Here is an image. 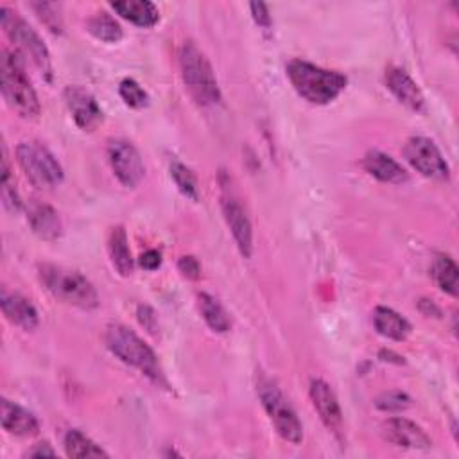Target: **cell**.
Returning a JSON list of instances; mask_svg holds the SVG:
<instances>
[{
	"label": "cell",
	"instance_id": "6da1fadb",
	"mask_svg": "<svg viewBox=\"0 0 459 459\" xmlns=\"http://www.w3.org/2000/svg\"><path fill=\"white\" fill-rule=\"evenodd\" d=\"M285 70L298 95L310 104H328L346 88V77L341 72L326 70L303 59H290Z\"/></svg>",
	"mask_w": 459,
	"mask_h": 459
},
{
	"label": "cell",
	"instance_id": "7a4b0ae2",
	"mask_svg": "<svg viewBox=\"0 0 459 459\" xmlns=\"http://www.w3.org/2000/svg\"><path fill=\"white\" fill-rule=\"evenodd\" d=\"M104 342L108 350L124 364L136 368L140 373H143L156 384H165L163 371L160 368L156 353L131 328L120 323L108 325L104 332Z\"/></svg>",
	"mask_w": 459,
	"mask_h": 459
},
{
	"label": "cell",
	"instance_id": "3957f363",
	"mask_svg": "<svg viewBox=\"0 0 459 459\" xmlns=\"http://www.w3.org/2000/svg\"><path fill=\"white\" fill-rule=\"evenodd\" d=\"M39 280L45 289L59 301L91 310L99 307V294L91 281L75 269L63 265L43 264L39 267Z\"/></svg>",
	"mask_w": 459,
	"mask_h": 459
},
{
	"label": "cell",
	"instance_id": "277c9868",
	"mask_svg": "<svg viewBox=\"0 0 459 459\" xmlns=\"http://www.w3.org/2000/svg\"><path fill=\"white\" fill-rule=\"evenodd\" d=\"M0 77H2V95L7 106L16 111L22 118H38L39 100L25 74L23 61L20 54L4 50L0 59Z\"/></svg>",
	"mask_w": 459,
	"mask_h": 459
},
{
	"label": "cell",
	"instance_id": "5b68a950",
	"mask_svg": "<svg viewBox=\"0 0 459 459\" xmlns=\"http://www.w3.org/2000/svg\"><path fill=\"white\" fill-rule=\"evenodd\" d=\"M179 68L185 88L199 106H212L221 100V90L213 68L195 43H183L179 50Z\"/></svg>",
	"mask_w": 459,
	"mask_h": 459
},
{
	"label": "cell",
	"instance_id": "8992f818",
	"mask_svg": "<svg viewBox=\"0 0 459 459\" xmlns=\"http://www.w3.org/2000/svg\"><path fill=\"white\" fill-rule=\"evenodd\" d=\"M0 23L9 39L18 47L22 54L30 57V61L36 65L39 74L47 82H52L54 68L50 61V52L39 34L23 20L18 16V13L11 11L9 7H0Z\"/></svg>",
	"mask_w": 459,
	"mask_h": 459
},
{
	"label": "cell",
	"instance_id": "52a82bcc",
	"mask_svg": "<svg viewBox=\"0 0 459 459\" xmlns=\"http://www.w3.org/2000/svg\"><path fill=\"white\" fill-rule=\"evenodd\" d=\"M16 160L25 178L41 190H50L63 181V167L41 142L27 140L16 147Z\"/></svg>",
	"mask_w": 459,
	"mask_h": 459
},
{
	"label": "cell",
	"instance_id": "ba28073f",
	"mask_svg": "<svg viewBox=\"0 0 459 459\" xmlns=\"http://www.w3.org/2000/svg\"><path fill=\"white\" fill-rule=\"evenodd\" d=\"M256 393L260 398V403L276 429V432L289 443L298 445L303 439V425L285 398V394L280 391V387L269 380V378H260L256 384Z\"/></svg>",
	"mask_w": 459,
	"mask_h": 459
},
{
	"label": "cell",
	"instance_id": "9c48e42d",
	"mask_svg": "<svg viewBox=\"0 0 459 459\" xmlns=\"http://www.w3.org/2000/svg\"><path fill=\"white\" fill-rule=\"evenodd\" d=\"M221 210L224 221L233 235V240L244 258H249L253 253V228L246 210L242 208L240 201L237 199L235 192L230 188V178L221 174Z\"/></svg>",
	"mask_w": 459,
	"mask_h": 459
},
{
	"label": "cell",
	"instance_id": "30bf717a",
	"mask_svg": "<svg viewBox=\"0 0 459 459\" xmlns=\"http://www.w3.org/2000/svg\"><path fill=\"white\" fill-rule=\"evenodd\" d=\"M403 156L412 165V169L429 179L445 181L450 176L448 163L445 161L441 151L432 140L425 136L409 138L403 145Z\"/></svg>",
	"mask_w": 459,
	"mask_h": 459
},
{
	"label": "cell",
	"instance_id": "8fae6325",
	"mask_svg": "<svg viewBox=\"0 0 459 459\" xmlns=\"http://www.w3.org/2000/svg\"><path fill=\"white\" fill-rule=\"evenodd\" d=\"M108 160L113 174L124 186L134 188L143 179L145 167L140 152L131 142L120 138L111 140L108 143Z\"/></svg>",
	"mask_w": 459,
	"mask_h": 459
},
{
	"label": "cell",
	"instance_id": "7c38bea8",
	"mask_svg": "<svg viewBox=\"0 0 459 459\" xmlns=\"http://www.w3.org/2000/svg\"><path fill=\"white\" fill-rule=\"evenodd\" d=\"M63 97L77 127L82 131H93L102 124V109L88 90L81 86H66Z\"/></svg>",
	"mask_w": 459,
	"mask_h": 459
},
{
	"label": "cell",
	"instance_id": "4fadbf2b",
	"mask_svg": "<svg viewBox=\"0 0 459 459\" xmlns=\"http://www.w3.org/2000/svg\"><path fill=\"white\" fill-rule=\"evenodd\" d=\"M308 393H310L312 405L317 411L325 427L328 430H332L337 437H341V434H342V411H341V405H339L337 396L332 391V387L321 378H312Z\"/></svg>",
	"mask_w": 459,
	"mask_h": 459
},
{
	"label": "cell",
	"instance_id": "5bb4252c",
	"mask_svg": "<svg viewBox=\"0 0 459 459\" xmlns=\"http://www.w3.org/2000/svg\"><path fill=\"white\" fill-rule=\"evenodd\" d=\"M382 429L384 437L396 446L414 450H427L432 446V439L427 436V432L407 418H389Z\"/></svg>",
	"mask_w": 459,
	"mask_h": 459
},
{
	"label": "cell",
	"instance_id": "9a60e30c",
	"mask_svg": "<svg viewBox=\"0 0 459 459\" xmlns=\"http://www.w3.org/2000/svg\"><path fill=\"white\" fill-rule=\"evenodd\" d=\"M387 90L409 109L412 111H423L425 99L420 90V86L412 81V77L398 66H389L384 75Z\"/></svg>",
	"mask_w": 459,
	"mask_h": 459
},
{
	"label": "cell",
	"instance_id": "2e32d148",
	"mask_svg": "<svg viewBox=\"0 0 459 459\" xmlns=\"http://www.w3.org/2000/svg\"><path fill=\"white\" fill-rule=\"evenodd\" d=\"M0 305H2L4 316L9 323L20 326L25 332H30L38 326L39 316H38L36 307L30 303V299L22 296L20 292H9L4 289Z\"/></svg>",
	"mask_w": 459,
	"mask_h": 459
},
{
	"label": "cell",
	"instance_id": "e0dca14e",
	"mask_svg": "<svg viewBox=\"0 0 459 459\" xmlns=\"http://www.w3.org/2000/svg\"><path fill=\"white\" fill-rule=\"evenodd\" d=\"M0 420H2L4 430L14 436H34L39 432L38 418L30 411L23 409L22 405L7 398H2Z\"/></svg>",
	"mask_w": 459,
	"mask_h": 459
},
{
	"label": "cell",
	"instance_id": "ac0fdd59",
	"mask_svg": "<svg viewBox=\"0 0 459 459\" xmlns=\"http://www.w3.org/2000/svg\"><path fill=\"white\" fill-rule=\"evenodd\" d=\"M362 165L369 176L382 183H403L409 179L407 170L394 158L377 149L366 152Z\"/></svg>",
	"mask_w": 459,
	"mask_h": 459
},
{
	"label": "cell",
	"instance_id": "d6986e66",
	"mask_svg": "<svg viewBox=\"0 0 459 459\" xmlns=\"http://www.w3.org/2000/svg\"><path fill=\"white\" fill-rule=\"evenodd\" d=\"M27 221L43 240H57L63 235V222L57 212L45 203H32L27 210Z\"/></svg>",
	"mask_w": 459,
	"mask_h": 459
},
{
	"label": "cell",
	"instance_id": "ffe728a7",
	"mask_svg": "<svg viewBox=\"0 0 459 459\" xmlns=\"http://www.w3.org/2000/svg\"><path fill=\"white\" fill-rule=\"evenodd\" d=\"M115 13H118L124 20L138 25V27H152L160 20L158 7L147 0H122L111 2Z\"/></svg>",
	"mask_w": 459,
	"mask_h": 459
},
{
	"label": "cell",
	"instance_id": "44dd1931",
	"mask_svg": "<svg viewBox=\"0 0 459 459\" xmlns=\"http://www.w3.org/2000/svg\"><path fill=\"white\" fill-rule=\"evenodd\" d=\"M108 253L113 269L120 276H129L133 273V258L129 251V242H127V233L122 226H115L109 231L108 237Z\"/></svg>",
	"mask_w": 459,
	"mask_h": 459
},
{
	"label": "cell",
	"instance_id": "7402d4cb",
	"mask_svg": "<svg viewBox=\"0 0 459 459\" xmlns=\"http://www.w3.org/2000/svg\"><path fill=\"white\" fill-rule=\"evenodd\" d=\"M373 326L380 335H384L387 339H393V341H403L411 332L409 321L389 307H377L375 308Z\"/></svg>",
	"mask_w": 459,
	"mask_h": 459
},
{
	"label": "cell",
	"instance_id": "603a6c76",
	"mask_svg": "<svg viewBox=\"0 0 459 459\" xmlns=\"http://www.w3.org/2000/svg\"><path fill=\"white\" fill-rule=\"evenodd\" d=\"M197 301H199L201 316H203L204 323L210 326V330H213L217 333H226L231 326V321H230V316L224 310V307L219 303V299L208 292H201L197 296Z\"/></svg>",
	"mask_w": 459,
	"mask_h": 459
},
{
	"label": "cell",
	"instance_id": "cb8c5ba5",
	"mask_svg": "<svg viewBox=\"0 0 459 459\" xmlns=\"http://www.w3.org/2000/svg\"><path fill=\"white\" fill-rule=\"evenodd\" d=\"M432 278L436 281V285L450 294V296H457L459 290V269L455 265V262L448 256V255H437L432 262Z\"/></svg>",
	"mask_w": 459,
	"mask_h": 459
},
{
	"label": "cell",
	"instance_id": "d4e9b609",
	"mask_svg": "<svg viewBox=\"0 0 459 459\" xmlns=\"http://www.w3.org/2000/svg\"><path fill=\"white\" fill-rule=\"evenodd\" d=\"M68 457H108V452L77 429H70L63 441Z\"/></svg>",
	"mask_w": 459,
	"mask_h": 459
},
{
	"label": "cell",
	"instance_id": "484cf974",
	"mask_svg": "<svg viewBox=\"0 0 459 459\" xmlns=\"http://www.w3.org/2000/svg\"><path fill=\"white\" fill-rule=\"evenodd\" d=\"M86 29L93 38H97L104 43H117L122 39V27L111 14H108L104 11L95 13L86 22Z\"/></svg>",
	"mask_w": 459,
	"mask_h": 459
},
{
	"label": "cell",
	"instance_id": "4316f807",
	"mask_svg": "<svg viewBox=\"0 0 459 459\" xmlns=\"http://www.w3.org/2000/svg\"><path fill=\"white\" fill-rule=\"evenodd\" d=\"M170 178L174 179L178 190L183 195H186V197H190L194 201L197 199V181H195L194 172L186 165H183L181 161L174 160L170 163Z\"/></svg>",
	"mask_w": 459,
	"mask_h": 459
},
{
	"label": "cell",
	"instance_id": "83f0119b",
	"mask_svg": "<svg viewBox=\"0 0 459 459\" xmlns=\"http://www.w3.org/2000/svg\"><path fill=\"white\" fill-rule=\"evenodd\" d=\"M411 405L409 394L398 389L384 391L375 398V407L384 411V412H402Z\"/></svg>",
	"mask_w": 459,
	"mask_h": 459
},
{
	"label": "cell",
	"instance_id": "f1b7e54d",
	"mask_svg": "<svg viewBox=\"0 0 459 459\" xmlns=\"http://www.w3.org/2000/svg\"><path fill=\"white\" fill-rule=\"evenodd\" d=\"M118 93H120L122 100L129 108H134V109H140V108L147 106V102H149L147 91L134 79H124L118 86Z\"/></svg>",
	"mask_w": 459,
	"mask_h": 459
},
{
	"label": "cell",
	"instance_id": "f546056e",
	"mask_svg": "<svg viewBox=\"0 0 459 459\" xmlns=\"http://www.w3.org/2000/svg\"><path fill=\"white\" fill-rule=\"evenodd\" d=\"M32 9L38 13L39 20L54 32V34H61L63 32V22L59 16V5L57 4H50V2H34Z\"/></svg>",
	"mask_w": 459,
	"mask_h": 459
},
{
	"label": "cell",
	"instance_id": "4dcf8cb0",
	"mask_svg": "<svg viewBox=\"0 0 459 459\" xmlns=\"http://www.w3.org/2000/svg\"><path fill=\"white\" fill-rule=\"evenodd\" d=\"M136 317L140 321V325L151 332V333H156L158 332V317H156V312L149 307V305H138L136 308Z\"/></svg>",
	"mask_w": 459,
	"mask_h": 459
},
{
	"label": "cell",
	"instance_id": "1f68e13d",
	"mask_svg": "<svg viewBox=\"0 0 459 459\" xmlns=\"http://www.w3.org/2000/svg\"><path fill=\"white\" fill-rule=\"evenodd\" d=\"M178 269L179 273L188 278V280H197L201 276V265L197 262L195 256H181L178 262Z\"/></svg>",
	"mask_w": 459,
	"mask_h": 459
},
{
	"label": "cell",
	"instance_id": "d6a6232c",
	"mask_svg": "<svg viewBox=\"0 0 459 459\" xmlns=\"http://www.w3.org/2000/svg\"><path fill=\"white\" fill-rule=\"evenodd\" d=\"M2 201L7 210L18 212L22 208V201L16 194V188L9 181H2Z\"/></svg>",
	"mask_w": 459,
	"mask_h": 459
},
{
	"label": "cell",
	"instance_id": "836d02e7",
	"mask_svg": "<svg viewBox=\"0 0 459 459\" xmlns=\"http://www.w3.org/2000/svg\"><path fill=\"white\" fill-rule=\"evenodd\" d=\"M249 9H251V16L258 27H264V29L271 27V14H269V9L265 4L253 2V4H249Z\"/></svg>",
	"mask_w": 459,
	"mask_h": 459
},
{
	"label": "cell",
	"instance_id": "e575fe53",
	"mask_svg": "<svg viewBox=\"0 0 459 459\" xmlns=\"http://www.w3.org/2000/svg\"><path fill=\"white\" fill-rule=\"evenodd\" d=\"M140 265L143 267V269H147V271H154V269H158L160 265H161V255H160V251H156V249H147V251H143L142 255H140Z\"/></svg>",
	"mask_w": 459,
	"mask_h": 459
},
{
	"label": "cell",
	"instance_id": "d590c367",
	"mask_svg": "<svg viewBox=\"0 0 459 459\" xmlns=\"http://www.w3.org/2000/svg\"><path fill=\"white\" fill-rule=\"evenodd\" d=\"M29 457H43V455H56V450L48 443H38L29 452Z\"/></svg>",
	"mask_w": 459,
	"mask_h": 459
}]
</instances>
